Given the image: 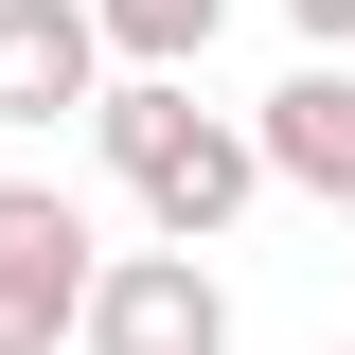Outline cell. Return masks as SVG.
I'll list each match as a JSON object with an SVG mask.
<instances>
[{
    "mask_svg": "<svg viewBox=\"0 0 355 355\" xmlns=\"http://www.w3.org/2000/svg\"><path fill=\"white\" fill-rule=\"evenodd\" d=\"M89 36H107V71H196L231 36V0H89Z\"/></svg>",
    "mask_w": 355,
    "mask_h": 355,
    "instance_id": "obj_6",
    "label": "cell"
},
{
    "mask_svg": "<svg viewBox=\"0 0 355 355\" xmlns=\"http://www.w3.org/2000/svg\"><path fill=\"white\" fill-rule=\"evenodd\" d=\"M284 36H302V53H355V0H284Z\"/></svg>",
    "mask_w": 355,
    "mask_h": 355,
    "instance_id": "obj_7",
    "label": "cell"
},
{
    "mask_svg": "<svg viewBox=\"0 0 355 355\" xmlns=\"http://www.w3.org/2000/svg\"><path fill=\"white\" fill-rule=\"evenodd\" d=\"M89 89H107V36H89V0H0V142L89 125Z\"/></svg>",
    "mask_w": 355,
    "mask_h": 355,
    "instance_id": "obj_5",
    "label": "cell"
},
{
    "mask_svg": "<svg viewBox=\"0 0 355 355\" xmlns=\"http://www.w3.org/2000/svg\"><path fill=\"white\" fill-rule=\"evenodd\" d=\"M71 355H231V284L214 249H107L71 302Z\"/></svg>",
    "mask_w": 355,
    "mask_h": 355,
    "instance_id": "obj_3",
    "label": "cell"
},
{
    "mask_svg": "<svg viewBox=\"0 0 355 355\" xmlns=\"http://www.w3.org/2000/svg\"><path fill=\"white\" fill-rule=\"evenodd\" d=\"M249 160L266 196H320V214H355V53H302V71L249 107Z\"/></svg>",
    "mask_w": 355,
    "mask_h": 355,
    "instance_id": "obj_4",
    "label": "cell"
},
{
    "mask_svg": "<svg viewBox=\"0 0 355 355\" xmlns=\"http://www.w3.org/2000/svg\"><path fill=\"white\" fill-rule=\"evenodd\" d=\"M89 266H107V231L71 178H0V355H71Z\"/></svg>",
    "mask_w": 355,
    "mask_h": 355,
    "instance_id": "obj_2",
    "label": "cell"
},
{
    "mask_svg": "<svg viewBox=\"0 0 355 355\" xmlns=\"http://www.w3.org/2000/svg\"><path fill=\"white\" fill-rule=\"evenodd\" d=\"M89 160L125 178V214L160 231V249H231L249 196H266L249 107H196V71H107L89 89Z\"/></svg>",
    "mask_w": 355,
    "mask_h": 355,
    "instance_id": "obj_1",
    "label": "cell"
},
{
    "mask_svg": "<svg viewBox=\"0 0 355 355\" xmlns=\"http://www.w3.org/2000/svg\"><path fill=\"white\" fill-rule=\"evenodd\" d=\"M320 355H355V338H320Z\"/></svg>",
    "mask_w": 355,
    "mask_h": 355,
    "instance_id": "obj_8",
    "label": "cell"
}]
</instances>
